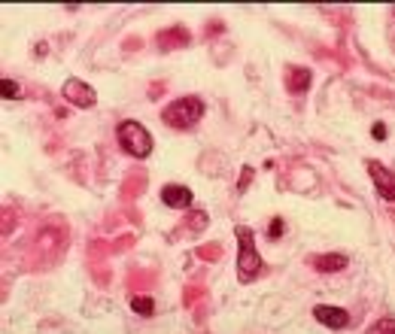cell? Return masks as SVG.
Listing matches in <instances>:
<instances>
[{"mask_svg": "<svg viewBox=\"0 0 395 334\" xmlns=\"http://www.w3.org/2000/svg\"><path fill=\"white\" fill-rule=\"evenodd\" d=\"M0 95H3L6 101H19V97H21V86L15 79H0Z\"/></svg>", "mask_w": 395, "mask_h": 334, "instance_id": "cell-12", "label": "cell"}, {"mask_svg": "<svg viewBox=\"0 0 395 334\" xmlns=\"http://www.w3.org/2000/svg\"><path fill=\"white\" fill-rule=\"evenodd\" d=\"M61 95L67 97V104H73V106H79V110H91V106L97 104V95H95V88L88 86V82H82V79H67L64 82V88H61Z\"/></svg>", "mask_w": 395, "mask_h": 334, "instance_id": "cell-4", "label": "cell"}, {"mask_svg": "<svg viewBox=\"0 0 395 334\" xmlns=\"http://www.w3.org/2000/svg\"><path fill=\"white\" fill-rule=\"evenodd\" d=\"M249 179H253V167H243L240 182H238V192H247V188H249Z\"/></svg>", "mask_w": 395, "mask_h": 334, "instance_id": "cell-15", "label": "cell"}, {"mask_svg": "<svg viewBox=\"0 0 395 334\" xmlns=\"http://www.w3.org/2000/svg\"><path fill=\"white\" fill-rule=\"evenodd\" d=\"M283 231H286L283 219H271V222H268V234H271V240H280V237H283Z\"/></svg>", "mask_w": 395, "mask_h": 334, "instance_id": "cell-14", "label": "cell"}, {"mask_svg": "<svg viewBox=\"0 0 395 334\" xmlns=\"http://www.w3.org/2000/svg\"><path fill=\"white\" fill-rule=\"evenodd\" d=\"M286 88H289V95H304V91L310 88V70L289 67L286 70Z\"/></svg>", "mask_w": 395, "mask_h": 334, "instance_id": "cell-10", "label": "cell"}, {"mask_svg": "<svg viewBox=\"0 0 395 334\" xmlns=\"http://www.w3.org/2000/svg\"><path fill=\"white\" fill-rule=\"evenodd\" d=\"M368 164V177L371 182H374V188H377V195L383 197V201H395V177H392V170L386 167L383 161H365Z\"/></svg>", "mask_w": 395, "mask_h": 334, "instance_id": "cell-5", "label": "cell"}, {"mask_svg": "<svg viewBox=\"0 0 395 334\" xmlns=\"http://www.w3.org/2000/svg\"><path fill=\"white\" fill-rule=\"evenodd\" d=\"M116 140H119V146L125 149L131 158H149L152 155V134L140 125V121H134V119L119 121Z\"/></svg>", "mask_w": 395, "mask_h": 334, "instance_id": "cell-3", "label": "cell"}, {"mask_svg": "<svg viewBox=\"0 0 395 334\" xmlns=\"http://www.w3.org/2000/svg\"><path fill=\"white\" fill-rule=\"evenodd\" d=\"M392 15H395V10H392Z\"/></svg>", "mask_w": 395, "mask_h": 334, "instance_id": "cell-17", "label": "cell"}, {"mask_svg": "<svg viewBox=\"0 0 395 334\" xmlns=\"http://www.w3.org/2000/svg\"><path fill=\"white\" fill-rule=\"evenodd\" d=\"M189 40H192V34H189L186 28L173 25V28L158 30L155 46H158V49H162V52H171V49H182V46H189Z\"/></svg>", "mask_w": 395, "mask_h": 334, "instance_id": "cell-8", "label": "cell"}, {"mask_svg": "<svg viewBox=\"0 0 395 334\" xmlns=\"http://www.w3.org/2000/svg\"><path fill=\"white\" fill-rule=\"evenodd\" d=\"M314 319L319 325H325V328H347L349 325V313L344 307H334V304H319V307H314Z\"/></svg>", "mask_w": 395, "mask_h": 334, "instance_id": "cell-6", "label": "cell"}, {"mask_svg": "<svg viewBox=\"0 0 395 334\" xmlns=\"http://www.w3.org/2000/svg\"><path fill=\"white\" fill-rule=\"evenodd\" d=\"M201 119H204V101L195 95L177 97V101H171L162 110V121L167 128H173V131H189V128H195Z\"/></svg>", "mask_w": 395, "mask_h": 334, "instance_id": "cell-1", "label": "cell"}, {"mask_svg": "<svg viewBox=\"0 0 395 334\" xmlns=\"http://www.w3.org/2000/svg\"><path fill=\"white\" fill-rule=\"evenodd\" d=\"M310 264H314V271H319V273H338V271L347 268V255L319 253V255H310Z\"/></svg>", "mask_w": 395, "mask_h": 334, "instance_id": "cell-9", "label": "cell"}, {"mask_svg": "<svg viewBox=\"0 0 395 334\" xmlns=\"http://www.w3.org/2000/svg\"><path fill=\"white\" fill-rule=\"evenodd\" d=\"M131 310L140 316H152L155 313V301H152L149 295H131Z\"/></svg>", "mask_w": 395, "mask_h": 334, "instance_id": "cell-11", "label": "cell"}, {"mask_svg": "<svg viewBox=\"0 0 395 334\" xmlns=\"http://www.w3.org/2000/svg\"><path fill=\"white\" fill-rule=\"evenodd\" d=\"M234 234H238V279L240 283H253L258 273H262V255L256 249L253 228L238 225Z\"/></svg>", "mask_w": 395, "mask_h": 334, "instance_id": "cell-2", "label": "cell"}, {"mask_svg": "<svg viewBox=\"0 0 395 334\" xmlns=\"http://www.w3.org/2000/svg\"><path fill=\"white\" fill-rule=\"evenodd\" d=\"M368 334H395V319H380Z\"/></svg>", "mask_w": 395, "mask_h": 334, "instance_id": "cell-13", "label": "cell"}, {"mask_svg": "<svg viewBox=\"0 0 395 334\" xmlns=\"http://www.w3.org/2000/svg\"><path fill=\"white\" fill-rule=\"evenodd\" d=\"M162 201H164V207H171V210H186V207H192L195 195H192V188L189 186L167 182V186L162 188Z\"/></svg>", "mask_w": 395, "mask_h": 334, "instance_id": "cell-7", "label": "cell"}, {"mask_svg": "<svg viewBox=\"0 0 395 334\" xmlns=\"http://www.w3.org/2000/svg\"><path fill=\"white\" fill-rule=\"evenodd\" d=\"M371 134H374L377 140H386V125H383V121H377V125L371 128Z\"/></svg>", "mask_w": 395, "mask_h": 334, "instance_id": "cell-16", "label": "cell"}]
</instances>
